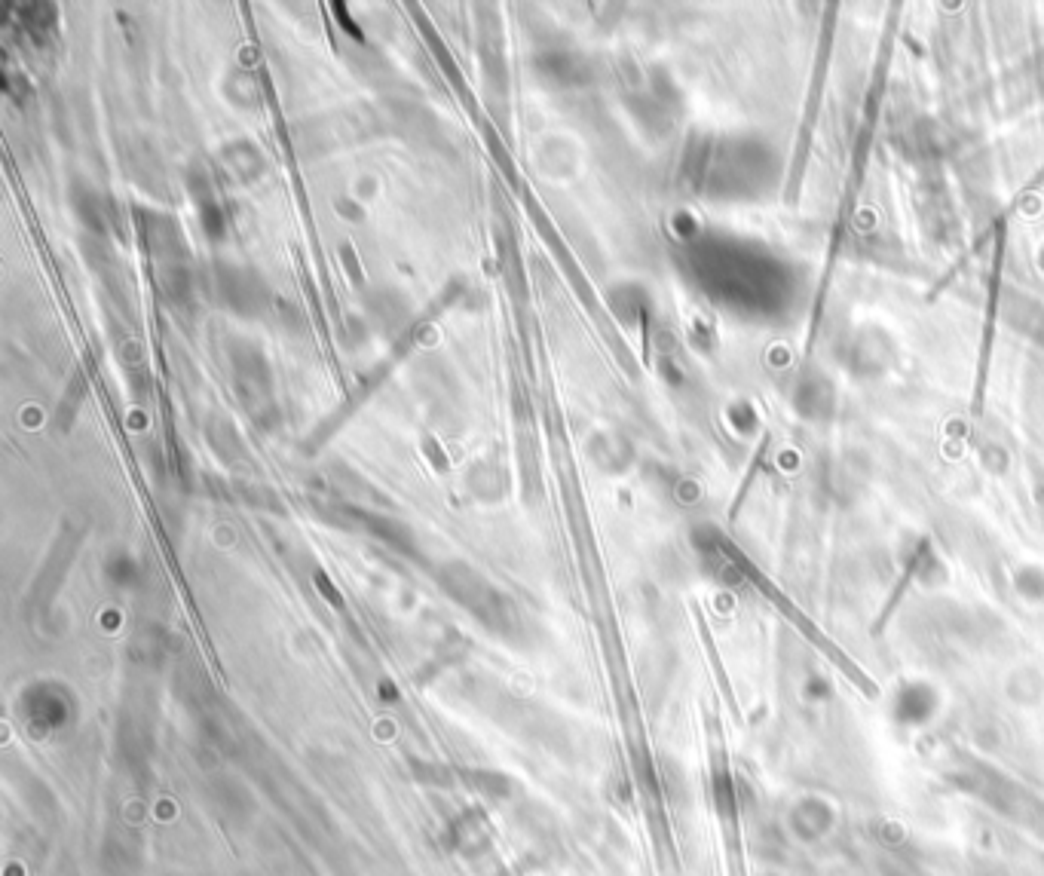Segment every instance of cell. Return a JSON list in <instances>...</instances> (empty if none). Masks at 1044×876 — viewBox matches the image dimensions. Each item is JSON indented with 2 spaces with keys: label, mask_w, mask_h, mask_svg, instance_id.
<instances>
[{
  "label": "cell",
  "mask_w": 1044,
  "mask_h": 876,
  "mask_svg": "<svg viewBox=\"0 0 1044 876\" xmlns=\"http://www.w3.org/2000/svg\"><path fill=\"white\" fill-rule=\"evenodd\" d=\"M536 861L533 858H527V861H521V864H515V867H506V870H500V873H496V876H524L530 867H533Z\"/></svg>",
  "instance_id": "obj_1"
}]
</instances>
